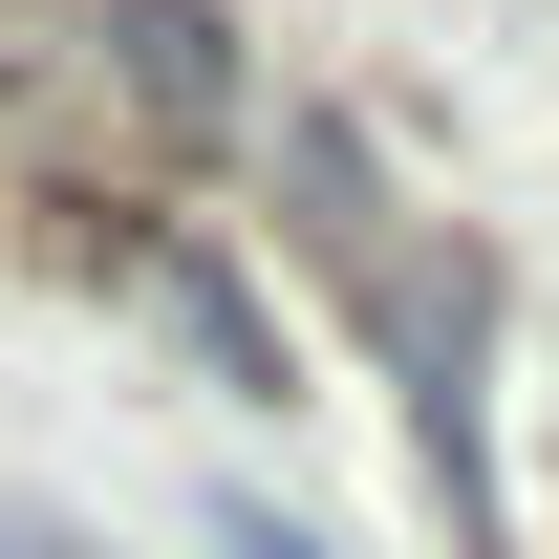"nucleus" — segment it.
Returning <instances> with one entry per match:
<instances>
[{
	"instance_id": "20e7f679",
	"label": "nucleus",
	"mask_w": 559,
	"mask_h": 559,
	"mask_svg": "<svg viewBox=\"0 0 559 559\" xmlns=\"http://www.w3.org/2000/svg\"><path fill=\"white\" fill-rule=\"evenodd\" d=\"M215 559H323L301 516H259V495H215Z\"/></svg>"
},
{
	"instance_id": "f257e3e1",
	"label": "nucleus",
	"mask_w": 559,
	"mask_h": 559,
	"mask_svg": "<svg viewBox=\"0 0 559 559\" xmlns=\"http://www.w3.org/2000/svg\"><path fill=\"white\" fill-rule=\"evenodd\" d=\"M280 237H301V280H323V301H345V345L388 366V409H409L430 495H452V516H495V474H474L495 259H474V237H430V215L366 173V130H323V108H280Z\"/></svg>"
},
{
	"instance_id": "f03ea898",
	"label": "nucleus",
	"mask_w": 559,
	"mask_h": 559,
	"mask_svg": "<svg viewBox=\"0 0 559 559\" xmlns=\"http://www.w3.org/2000/svg\"><path fill=\"white\" fill-rule=\"evenodd\" d=\"M108 86H130L151 151H237V130H259V86H237V22H215V0H108Z\"/></svg>"
},
{
	"instance_id": "39448f33",
	"label": "nucleus",
	"mask_w": 559,
	"mask_h": 559,
	"mask_svg": "<svg viewBox=\"0 0 559 559\" xmlns=\"http://www.w3.org/2000/svg\"><path fill=\"white\" fill-rule=\"evenodd\" d=\"M22 559H66V538H22Z\"/></svg>"
},
{
	"instance_id": "7ed1b4c3",
	"label": "nucleus",
	"mask_w": 559,
	"mask_h": 559,
	"mask_svg": "<svg viewBox=\"0 0 559 559\" xmlns=\"http://www.w3.org/2000/svg\"><path fill=\"white\" fill-rule=\"evenodd\" d=\"M151 301L215 345V388H259V409H280V323H259V280H237V259H194V237H173V259H151Z\"/></svg>"
}]
</instances>
